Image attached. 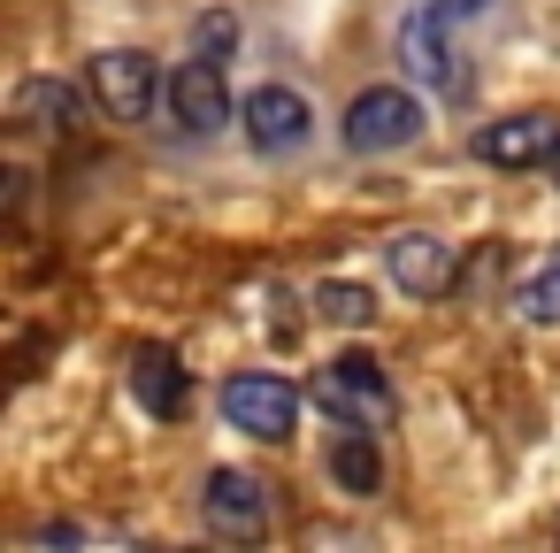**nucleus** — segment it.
I'll list each match as a JSON object with an SVG mask.
<instances>
[{
  "label": "nucleus",
  "mask_w": 560,
  "mask_h": 553,
  "mask_svg": "<svg viewBox=\"0 0 560 553\" xmlns=\"http://www.w3.org/2000/svg\"><path fill=\"white\" fill-rule=\"evenodd\" d=\"M445 24H453V16L438 9V0H422V9L399 24V62H407V78L430 85L438 101H460V93H468V62H460V47H453Z\"/></svg>",
  "instance_id": "obj_1"
},
{
  "label": "nucleus",
  "mask_w": 560,
  "mask_h": 553,
  "mask_svg": "<svg viewBox=\"0 0 560 553\" xmlns=\"http://www.w3.org/2000/svg\"><path fill=\"white\" fill-rule=\"evenodd\" d=\"M315 407L338 415V423H361V430H384L399 415V392L384 384V369L369 354H338L323 377H315Z\"/></svg>",
  "instance_id": "obj_2"
},
{
  "label": "nucleus",
  "mask_w": 560,
  "mask_h": 553,
  "mask_svg": "<svg viewBox=\"0 0 560 553\" xmlns=\"http://www.w3.org/2000/svg\"><path fill=\"white\" fill-rule=\"evenodd\" d=\"M422 139V101L399 93V85H369L353 108H346V147L353 154H399Z\"/></svg>",
  "instance_id": "obj_3"
},
{
  "label": "nucleus",
  "mask_w": 560,
  "mask_h": 553,
  "mask_svg": "<svg viewBox=\"0 0 560 553\" xmlns=\"http://www.w3.org/2000/svg\"><path fill=\"white\" fill-rule=\"evenodd\" d=\"M170 116L192 139H215L231 124V85H223V55H185L170 70Z\"/></svg>",
  "instance_id": "obj_4"
},
{
  "label": "nucleus",
  "mask_w": 560,
  "mask_h": 553,
  "mask_svg": "<svg viewBox=\"0 0 560 553\" xmlns=\"http://www.w3.org/2000/svg\"><path fill=\"white\" fill-rule=\"evenodd\" d=\"M154 93H162L154 55L116 47V55H101V62H93V101H101L116 124H147V116H154Z\"/></svg>",
  "instance_id": "obj_5"
},
{
  "label": "nucleus",
  "mask_w": 560,
  "mask_h": 553,
  "mask_svg": "<svg viewBox=\"0 0 560 553\" xmlns=\"http://www.w3.org/2000/svg\"><path fill=\"white\" fill-rule=\"evenodd\" d=\"M223 415H231V430H246V438H292V415H300V392L284 384V377H231L223 384Z\"/></svg>",
  "instance_id": "obj_6"
},
{
  "label": "nucleus",
  "mask_w": 560,
  "mask_h": 553,
  "mask_svg": "<svg viewBox=\"0 0 560 553\" xmlns=\"http://www.w3.org/2000/svg\"><path fill=\"white\" fill-rule=\"evenodd\" d=\"M552 147H560V116H545V108H522V116H506V124H483V131H476V162H491V170L552 162Z\"/></svg>",
  "instance_id": "obj_7"
},
{
  "label": "nucleus",
  "mask_w": 560,
  "mask_h": 553,
  "mask_svg": "<svg viewBox=\"0 0 560 553\" xmlns=\"http://www.w3.org/2000/svg\"><path fill=\"white\" fill-rule=\"evenodd\" d=\"M200 507H208V530L215 538H261L269 530V492L246 469H215L208 492H200Z\"/></svg>",
  "instance_id": "obj_8"
},
{
  "label": "nucleus",
  "mask_w": 560,
  "mask_h": 553,
  "mask_svg": "<svg viewBox=\"0 0 560 553\" xmlns=\"http://www.w3.org/2000/svg\"><path fill=\"white\" fill-rule=\"evenodd\" d=\"M307 124H315V108H307L292 85H261V93H246V139H254L261 154H292V147L307 139Z\"/></svg>",
  "instance_id": "obj_9"
},
{
  "label": "nucleus",
  "mask_w": 560,
  "mask_h": 553,
  "mask_svg": "<svg viewBox=\"0 0 560 553\" xmlns=\"http://www.w3.org/2000/svg\"><path fill=\"white\" fill-rule=\"evenodd\" d=\"M384 262H392L399 292H415V300H430V292H445V285H453V246H445V239H430V231H399V239L384 246Z\"/></svg>",
  "instance_id": "obj_10"
},
{
  "label": "nucleus",
  "mask_w": 560,
  "mask_h": 553,
  "mask_svg": "<svg viewBox=\"0 0 560 553\" xmlns=\"http://www.w3.org/2000/svg\"><path fill=\"white\" fill-rule=\"evenodd\" d=\"M131 392H139L147 415H185V369H177V354L170 346H139L131 354Z\"/></svg>",
  "instance_id": "obj_11"
},
{
  "label": "nucleus",
  "mask_w": 560,
  "mask_h": 553,
  "mask_svg": "<svg viewBox=\"0 0 560 553\" xmlns=\"http://www.w3.org/2000/svg\"><path fill=\"white\" fill-rule=\"evenodd\" d=\"M330 476H338V492H353V499H369V492L384 484V453H376V438H369L361 423H346V438L330 446Z\"/></svg>",
  "instance_id": "obj_12"
},
{
  "label": "nucleus",
  "mask_w": 560,
  "mask_h": 553,
  "mask_svg": "<svg viewBox=\"0 0 560 553\" xmlns=\"http://www.w3.org/2000/svg\"><path fill=\"white\" fill-rule=\"evenodd\" d=\"M16 116L39 124V131H70V124H78V93H70V85H24Z\"/></svg>",
  "instance_id": "obj_13"
},
{
  "label": "nucleus",
  "mask_w": 560,
  "mask_h": 553,
  "mask_svg": "<svg viewBox=\"0 0 560 553\" xmlns=\"http://www.w3.org/2000/svg\"><path fill=\"white\" fill-rule=\"evenodd\" d=\"M522 315H529V323H560V254L522 285Z\"/></svg>",
  "instance_id": "obj_14"
},
{
  "label": "nucleus",
  "mask_w": 560,
  "mask_h": 553,
  "mask_svg": "<svg viewBox=\"0 0 560 553\" xmlns=\"http://www.w3.org/2000/svg\"><path fill=\"white\" fill-rule=\"evenodd\" d=\"M315 300H323V315H330V323H369V315H376V300H369L361 285H323Z\"/></svg>",
  "instance_id": "obj_15"
},
{
  "label": "nucleus",
  "mask_w": 560,
  "mask_h": 553,
  "mask_svg": "<svg viewBox=\"0 0 560 553\" xmlns=\"http://www.w3.org/2000/svg\"><path fill=\"white\" fill-rule=\"evenodd\" d=\"M200 39H208V55H231V47H238V24H231V16L215 9V16L200 24Z\"/></svg>",
  "instance_id": "obj_16"
},
{
  "label": "nucleus",
  "mask_w": 560,
  "mask_h": 553,
  "mask_svg": "<svg viewBox=\"0 0 560 553\" xmlns=\"http://www.w3.org/2000/svg\"><path fill=\"white\" fill-rule=\"evenodd\" d=\"M438 9H445V16L460 24V16H483V9H491V0H438Z\"/></svg>",
  "instance_id": "obj_17"
},
{
  "label": "nucleus",
  "mask_w": 560,
  "mask_h": 553,
  "mask_svg": "<svg viewBox=\"0 0 560 553\" xmlns=\"http://www.w3.org/2000/svg\"><path fill=\"white\" fill-rule=\"evenodd\" d=\"M552 177H560V147H552Z\"/></svg>",
  "instance_id": "obj_18"
}]
</instances>
